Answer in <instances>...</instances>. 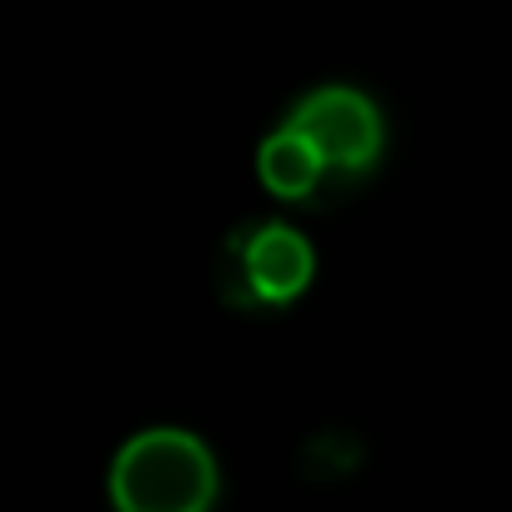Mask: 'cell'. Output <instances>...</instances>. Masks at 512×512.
Wrapping results in <instances>:
<instances>
[{
  "mask_svg": "<svg viewBox=\"0 0 512 512\" xmlns=\"http://www.w3.org/2000/svg\"><path fill=\"white\" fill-rule=\"evenodd\" d=\"M111 502L116 512H211L216 462L201 437L176 427H151L116 452Z\"/></svg>",
  "mask_w": 512,
  "mask_h": 512,
  "instance_id": "6da1fadb",
  "label": "cell"
},
{
  "mask_svg": "<svg viewBox=\"0 0 512 512\" xmlns=\"http://www.w3.org/2000/svg\"><path fill=\"white\" fill-rule=\"evenodd\" d=\"M236 262H241V272H236L241 277V302H272V307L302 297L307 282H312V267H317L307 236L292 231V226H277V221L241 236Z\"/></svg>",
  "mask_w": 512,
  "mask_h": 512,
  "instance_id": "3957f363",
  "label": "cell"
},
{
  "mask_svg": "<svg viewBox=\"0 0 512 512\" xmlns=\"http://www.w3.org/2000/svg\"><path fill=\"white\" fill-rule=\"evenodd\" d=\"M256 166H262L267 191H277V196H312L317 181L327 176L322 156H317L292 126H282L277 136L262 141V156H256Z\"/></svg>",
  "mask_w": 512,
  "mask_h": 512,
  "instance_id": "277c9868",
  "label": "cell"
},
{
  "mask_svg": "<svg viewBox=\"0 0 512 512\" xmlns=\"http://www.w3.org/2000/svg\"><path fill=\"white\" fill-rule=\"evenodd\" d=\"M287 126L322 156L327 171H367L382 156V116L352 86H322L302 96Z\"/></svg>",
  "mask_w": 512,
  "mask_h": 512,
  "instance_id": "7a4b0ae2",
  "label": "cell"
}]
</instances>
